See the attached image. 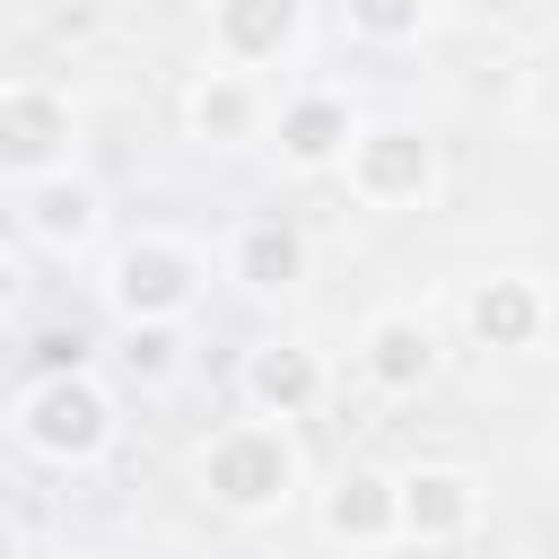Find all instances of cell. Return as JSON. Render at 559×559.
<instances>
[{
    "instance_id": "obj_16",
    "label": "cell",
    "mask_w": 559,
    "mask_h": 559,
    "mask_svg": "<svg viewBox=\"0 0 559 559\" xmlns=\"http://www.w3.org/2000/svg\"><path fill=\"white\" fill-rule=\"evenodd\" d=\"M341 26L376 52H402V44L428 35V0H341Z\"/></svg>"
},
{
    "instance_id": "obj_10",
    "label": "cell",
    "mask_w": 559,
    "mask_h": 559,
    "mask_svg": "<svg viewBox=\"0 0 559 559\" xmlns=\"http://www.w3.org/2000/svg\"><path fill=\"white\" fill-rule=\"evenodd\" d=\"M480 480L463 463H411L402 472V542L411 550H454L480 533Z\"/></svg>"
},
{
    "instance_id": "obj_11",
    "label": "cell",
    "mask_w": 559,
    "mask_h": 559,
    "mask_svg": "<svg viewBox=\"0 0 559 559\" xmlns=\"http://www.w3.org/2000/svg\"><path fill=\"white\" fill-rule=\"evenodd\" d=\"M306 262H314V245H306V227L297 218H280V210H253V218H236V236H227V280L245 288V297H297L306 288Z\"/></svg>"
},
{
    "instance_id": "obj_8",
    "label": "cell",
    "mask_w": 559,
    "mask_h": 559,
    "mask_svg": "<svg viewBox=\"0 0 559 559\" xmlns=\"http://www.w3.org/2000/svg\"><path fill=\"white\" fill-rule=\"evenodd\" d=\"M271 122H280V114H271V96H262L253 70H227V61H218V70H192V79H183V140L236 157V148H253Z\"/></svg>"
},
{
    "instance_id": "obj_5",
    "label": "cell",
    "mask_w": 559,
    "mask_h": 559,
    "mask_svg": "<svg viewBox=\"0 0 559 559\" xmlns=\"http://www.w3.org/2000/svg\"><path fill=\"white\" fill-rule=\"evenodd\" d=\"M70 140H79L70 87H52V79H9L0 87V175L9 183L70 175Z\"/></svg>"
},
{
    "instance_id": "obj_19",
    "label": "cell",
    "mask_w": 559,
    "mask_h": 559,
    "mask_svg": "<svg viewBox=\"0 0 559 559\" xmlns=\"http://www.w3.org/2000/svg\"><path fill=\"white\" fill-rule=\"evenodd\" d=\"M52 559H96V550H52Z\"/></svg>"
},
{
    "instance_id": "obj_20",
    "label": "cell",
    "mask_w": 559,
    "mask_h": 559,
    "mask_svg": "<svg viewBox=\"0 0 559 559\" xmlns=\"http://www.w3.org/2000/svg\"><path fill=\"white\" fill-rule=\"evenodd\" d=\"M550 61H559V26H550Z\"/></svg>"
},
{
    "instance_id": "obj_1",
    "label": "cell",
    "mask_w": 559,
    "mask_h": 559,
    "mask_svg": "<svg viewBox=\"0 0 559 559\" xmlns=\"http://www.w3.org/2000/svg\"><path fill=\"white\" fill-rule=\"evenodd\" d=\"M192 489L236 515V524H262V515H288L297 489H306V454L288 437V419H227L192 445Z\"/></svg>"
},
{
    "instance_id": "obj_18",
    "label": "cell",
    "mask_w": 559,
    "mask_h": 559,
    "mask_svg": "<svg viewBox=\"0 0 559 559\" xmlns=\"http://www.w3.org/2000/svg\"><path fill=\"white\" fill-rule=\"evenodd\" d=\"M79 367H87V332L79 323H44L26 341V376H79Z\"/></svg>"
},
{
    "instance_id": "obj_3",
    "label": "cell",
    "mask_w": 559,
    "mask_h": 559,
    "mask_svg": "<svg viewBox=\"0 0 559 559\" xmlns=\"http://www.w3.org/2000/svg\"><path fill=\"white\" fill-rule=\"evenodd\" d=\"M9 437L35 463H52V472H87L114 445V384L96 367H79V376H26L17 402H9Z\"/></svg>"
},
{
    "instance_id": "obj_4",
    "label": "cell",
    "mask_w": 559,
    "mask_h": 559,
    "mask_svg": "<svg viewBox=\"0 0 559 559\" xmlns=\"http://www.w3.org/2000/svg\"><path fill=\"white\" fill-rule=\"evenodd\" d=\"M341 183L367 210H428L437 201V140L419 122H358Z\"/></svg>"
},
{
    "instance_id": "obj_12",
    "label": "cell",
    "mask_w": 559,
    "mask_h": 559,
    "mask_svg": "<svg viewBox=\"0 0 559 559\" xmlns=\"http://www.w3.org/2000/svg\"><path fill=\"white\" fill-rule=\"evenodd\" d=\"M437 323L419 314V306H376L367 323H358V376L376 384V393H419L428 376H437Z\"/></svg>"
},
{
    "instance_id": "obj_17",
    "label": "cell",
    "mask_w": 559,
    "mask_h": 559,
    "mask_svg": "<svg viewBox=\"0 0 559 559\" xmlns=\"http://www.w3.org/2000/svg\"><path fill=\"white\" fill-rule=\"evenodd\" d=\"M122 376L131 384H175L183 376V323H131L122 332Z\"/></svg>"
},
{
    "instance_id": "obj_15",
    "label": "cell",
    "mask_w": 559,
    "mask_h": 559,
    "mask_svg": "<svg viewBox=\"0 0 559 559\" xmlns=\"http://www.w3.org/2000/svg\"><path fill=\"white\" fill-rule=\"evenodd\" d=\"M306 44V0H210V52L227 70H271Z\"/></svg>"
},
{
    "instance_id": "obj_7",
    "label": "cell",
    "mask_w": 559,
    "mask_h": 559,
    "mask_svg": "<svg viewBox=\"0 0 559 559\" xmlns=\"http://www.w3.org/2000/svg\"><path fill=\"white\" fill-rule=\"evenodd\" d=\"M314 524H323V542H341V550H393V542H402V472H384V463H341V472L323 480V498H314Z\"/></svg>"
},
{
    "instance_id": "obj_6",
    "label": "cell",
    "mask_w": 559,
    "mask_h": 559,
    "mask_svg": "<svg viewBox=\"0 0 559 559\" xmlns=\"http://www.w3.org/2000/svg\"><path fill=\"white\" fill-rule=\"evenodd\" d=\"M9 236L26 253H52V262H79L96 236H105V192L87 175H44V183H9Z\"/></svg>"
},
{
    "instance_id": "obj_9",
    "label": "cell",
    "mask_w": 559,
    "mask_h": 559,
    "mask_svg": "<svg viewBox=\"0 0 559 559\" xmlns=\"http://www.w3.org/2000/svg\"><path fill=\"white\" fill-rule=\"evenodd\" d=\"M323 393H332V376H323V349H314V341H253V349L236 358V402H245V419H306Z\"/></svg>"
},
{
    "instance_id": "obj_13",
    "label": "cell",
    "mask_w": 559,
    "mask_h": 559,
    "mask_svg": "<svg viewBox=\"0 0 559 559\" xmlns=\"http://www.w3.org/2000/svg\"><path fill=\"white\" fill-rule=\"evenodd\" d=\"M271 140H280V166L288 175H341L349 166V140H358V114H349L341 87H297L280 105V122H271Z\"/></svg>"
},
{
    "instance_id": "obj_14",
    "label": "cell",
    "mask_w": 559,
    "mask_h": 559,
    "mask_svg": "<svg viewBox=\"0 0 559 559\" xmlns=\"http://www.w3.org/2000/svg\"><path fill=\"white\" fill-rule=\"evenodd\" d=\"M463 332H472V349H498V358L533 349V341L550 332V297H542V280H524V271H489V280H472V288H463Z\"/></svg>"
},
{
    "instance_id": "obj_2",
    "label": "cell",
    "mask_w": 559,
    "mask_h": 559,
    "mask_svg": "<svg viewBox=\"0 0 559 559\" xmlns=\"http://www.w3.org/2000/svg\"><path fill=\"white\" fill-rule=\"evenodd\" d=\"M201 288H210V253L183 245V236H166V227L122 236V245L105 253V271H96V297H105V314H114L122 332H131V323H192Z\"/></svg>"
}]
</instances>
